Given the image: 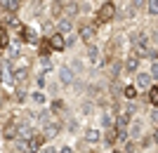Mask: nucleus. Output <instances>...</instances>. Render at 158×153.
Returning a JSON list of instances; mask_svg holds the SVG:
<instances>
[{
    "instance_id": "f257e3e1",
    "label": "nucleus",
    "mask_w": 158,
    "mask_h": 153,
    "mask_svg": "<svg viewBox=\"0 0 158 153\" xmlns=\"http://www.w3.org/2000/svg\"><path fill=\"white\" fill-rule=\"evenodd\" d=\"M130 45H132V54H137L139 59H142V57H146V54H149V50H151V45H149V35H146L144 31L132 33V35H130Z\"/></svg>"
},
{
    "instance_id": "f03ea898",
    "label": "nucleus",
    "mask_w": 158,
    "mask_h": 153,
    "mask_svg": "<svg viewBox=\"0 0 158 153\" xmlns=\"http://www.w3.org/2000/svg\"><path fill=\"white\" fill-rule=\"evenodd\" d=\"M40 132H43V137H45L47 141L54 139V137H59V134L64 132V118H57V115H52L47 123H43V125H40Z\"/></svg>"
},
{
    "instance_id": "7ed1b4c3",
    "label": "nucleus",
    "mask_w": 158,
    "mask_h": 153,
    "mask_svg": "<svg viewBox=\"0 0 158 153\" xmlns=\"http://www.w3.org/2000/svg\"><path fill=\"white\" fill-rule=\"evenodd\" d=\"M113 17H116V2L113 0H106V2H102L99 5V10L94 12V24H109V21H113Z\"/></svg>"
},
{
    "instance_id": "20e7f679",
    "label": "nucleus",
    "mask_w": 158,
    "mask_h": 153,
    "mask_svg": "<svg viewBox=\"0 0 158 153\" xmlns=\"http://www.w3.org/2000/svg\"><path fill=\"white\" fill-rule=\"evenodd\" d=\"M78 40H83L85 45H92L94 38H97V24H90V21H80L78 31H76Z\"/></svg>"
},
{
    "instance_id": "39448f33",
    "label": "nucleus",
    "mask_w": 158,
    "mask_h": 153,
    "mask_svg": "<svg viewBox=\"0 0 158 153\" xmlns=\"http://www.w3.org/2000/svg\"><path fill=\"white\" fill-rule=\"evenodd\" d=\"M57 75H59V85H61V87H71L73 83H76V78H78V75L73 73V68L69 66V64H61L59 71H57Z\"/></svg>"
},
{
    "instance_id": "423d86ee",
    "label": "nucleus",
    "mask_w": 158,
    "mask_h": 153,
    "mask_svg": "<svg viewBox=\"0 0 158 153\" xmlns=\"http://www.w3.org/2000/svg\"><path fill=\"white\" fill-rule=\"evenodd\" d=\"M139 66H142V59H139L137 54H127L125 59H123V73L125 75H137Z\"/></svg>"
},
{
    "instance_id": "0eeeda50",
    "label": "nucleus",
    "mask_w": 158,
    "mask_h": 153,
    "mask_svg": "<svg viewBox=\"0 0 158 153\" xmlns=\"http://www.w3.org/2000/svg\"><path fill=\"white\" fill-rule=\"evenodd\" d=\"M102 144H104L106 148H116L120 144V141H118V134H116V127L102 130Z\"/></svg>"
},
{
    "instance_id": "6e6552de",
    "label": "nucleus",
    "mask_w": 158,
    "mask_h": 153,
    "mask_svg": "<svg viewBox=\"0 0 158 153\" xmlns=\"http://www.w3.org/2000/svg\"><path fill=\"white\" fill-rule=\"evenodd\" d=\"M151 85H153V78L149 75V71H139V73L135 75V87H137V90L146 92V90H149Z\"/></svg>"
},
{
    "instance_id": "1a4fd4ad",
    "label": "nucleus",
    "mask_w": 158,
    "mask_h": 153,
    "mask_svg": "<svg viewBox=\"0 0 158 153\" xmlns=\"http://www.w3.org/2000/svg\"><path fill=\"white\" fill-rule=\"evenodd\" d=\"M47 45H50V50H52V52H64V50H66V38L54 31V33L47 38Z\"/></svg>"
},
{
    "instance_id": "9d476101",
    "label": "nucleus",
    "mask_w": 158,
    "mask_h": 153,
    "mask_svg": "<svg viewBox=\"0 0 158 153\" xmlns=\"http://www.w3.org/2000/svg\"><path fill=\"white\" fill-rule=\"evenodd\" d=\"M17 123H19V118H10L5 125H2V137H5V141L17 139Z\"/></svg>"
},
{
    "instance_id": "9b49d317",
    "label": "nucleus",
    "mask_w": 158,
    "mask_h": 153,
    "mask_svg": "<svg viewBox=\"0 0 158 153\" xmlns=\"http://www.w3.org/2000/svg\"><path fill=\"white\" fill-rule=\"evenodd\" d=\"M54 31H57L59 35H64V38H66V35H71L73 33V19H69V17H59Z\"/></svg>"
},
{
    "instance_id": "f8f14e48",
    "label": "nucleus",
    "mask_w": 158,
    "mask_h": 153,
    "mask_svg": "<svg viewBox=\"0 0 158 153\" xmlns=\"http://www.w3.org/2000/svg\"><path fill=\"white\" fill-rule=\"evenodd\" d=\"M99 141H102V130H97V127H87L85 132H83V144H87V146H90V144H99Z\"/></svg>"
},
{
    "instance_id": "ddd939ff",
    "label": "nucleus",
    "mask_w": 158,
    "mask_h": 153,
    "mask_svg": "<svg viewBox=\"0 0 158 153\" xmlns=\"http://www.w3.org/2000/svg\"><path fill=\"white\" fill-rule=\"evenodd\" d=\"M45 144H47V139L43 137V132L38 130V132H35L31 139H28V151H31V153H40V148L45 146Z\"/></svg>"
},
{
    "instance_id": "4468645a",
    "label": "nucleus",
    "mask_w": 158,
    "mask_h": 153,
    "mask_svg": "<svg viewBox=\"0 0 158 153\" xmlns=\"http://www.w3.org/2000/svg\"><path fill=\"white\" fill-rule=\"evenodd\" d=\"M127 134H130L132 141H137L142 134H144V120H132L130 123V130H127Z\"/></svg>"
},
{
    "instance_id": "2eb2a0df",
    "label": "nucleus",
    "mask_w": 158,
    "mask_h": 153,
    "mask_svg": "<svg viewBox=\"0 0 158 153\" xmlns=\"http://www.w3.org/2000/svg\"><path fill=\"white\" fill-rule=\"evenodd\" d=\"M64 2L66 0H50V5H47V12H50V17H64Z\"/></svg>"
},
{
    "instance_id": "dca6fc26",
    "label": "nucleus",
    "mask_w": 158,
    "mask_h": 153,
    "mask_svg": "<svg viewBox=\"0 0 158 153\" xmlns=\"http://www.w3.org/2000/svg\"><path fill=\"white\" fill-rule=\"evenodd\" d=\"M0 10L7 14H17L21 10V0H0Z\"/></svg>"
},
{
    "instance_id": "f3484780",
    "label": "nucleus",
    "mask_w": 158,
    "mask_h": 153,
    "mask_svg": "<svg viewBox=\"0 0 158 153\" xmlns=\"http://www.w3.org/2000/svg\"><path fill=\"white\" fill-rule=\"evenodd\" d=\"M80 12V5L76 2V0H66L64 2V17H69V19H76Z\"/></svg>"
},
{
    "instance_id": "a211bd4d",
    "label": "nucleus",
    "mask_w": 158,
    "mask_h": 153,
    "mask_svg": "<svg viewBox=\"0 0 158 153\" xmlns=\"http://www.w3.org/2000/svg\"><path fill=\"white\" fill-rule=\"evenodd\" d=\"M28 99H31L38 108H43L47 104V94L43 92V90H33V92H28Z\"/></svg>"
},
{
    "instance_id": "6ab92c4d",
    "label": "nucleus",
    "mask_w": 158,
    "mask_h": 153,
    "mask_svg": "<svg viewBox=\"0 0 158 153\" xmlns=\"http://www.w3.org/2000/svg\"><path fill=\"white\" fill-rule=\"evenodd\" d=\"M85 59H87V64H92V66H97L99 64V47L94 45H87V50H85Z\"/></svg>"
},
{
    "instance_id": "aec40b11",
    "label": "nucleus",
    "mask_w": 158,
    "mask_h": 153,
    "mask_svg": "<svg viewBox=\"0 0 158 153\" xmlns=\"http://www.w3.org/2000/svg\"><path fill=\"white\" fill-rule=\"evenodd\" d=\"M12 101L17 104V106L26 104V101H28V92H26V87H14V92H12Z\"/></svg>"
},
{
    "instance_id": "412c9836",
    "label": "nucleus",
    "mask_w": 158,
    "mask_h": 153,
    "mask_svg": "<svg viewBox=\"0 0 158 153\" xmlns=\"http://www.w3.org/2000/svg\"><path fill=\"white\" fill-rule=\"evenodd\" d=\"M151 146H153V137H151V132H144V134L137 139V151H146V148H151Z\"/></svg>"
},
{
    "instance_id": "4be33fe9",
    "label": "nucleus",
    "mask_w": 158,
    "mask_h": 153,
    "mask_svg": "<svg viewBox=\"0 0 158 153\" xmlns=\"http://www.w3.org/2000/svg\"><path fill=\"white\" fill-rule=\"evenodd\" d=\"M21 38H24V42L38 45V33H35L33 28H28V26H21Z\"/></svg>"
},
{
    "instance_id": "5701e85b",
    "label": "nucleus",
    "mask_w": 158,
    "mask_h": 153,
    "mask_svg": "<svg viewBox=\"0 0 158 153\" xmlns=\"http://www.w3.org/2000/svg\"><path fill=\"white\" fill-rule=\"evenodd\" d=\"M146 104L153 108H158V85H151L146 90Z\"/></svg>"
},
{
    "instance_id": "b1692460",
    "label": "nucleus",
    "mask_w": 158,
    "mask_h": 153,
    "mask_svg": "<svg viewBox=\"0 0 158 153\" xmlns=\"http://www.w3.org/2000/svg\"><path fill=\"white\" fill-rule=\"evenodd\" d=\"M139 90L135 85H123V99L125 101H137V97H139Z\"/></svg>"
},
{
    "instance_id": "393cba45",
    "label": "nucleus",
    "mask_w": 158,
    "mask_h": 153,
    "mask_svg": "<svg viewBox=\"0 0 158 153\" xmlns=\"http://www.w3.org/2000/svg\"><path fill=\"white\" fill-rule=\"evenodd\" d=\"M113 120H116V115H113L111 111H104V113H102V127H104V130L113 127Z\"/></svg>"
},
{
    "instance_id": "a878e982",
    "label": "nucleus",
    "mask_w": 158,
    "mask_h": 153,
    "mask_svg": "<svg viewBox=\"0 0 158 153\" xmlns=\"http://www.w3.org/2000/svg\"><path fill=\"white\" fill-rule=\"evenodd\" d=\"M146 14L149 17H158V0H146Z\"/></svg>"
},
{
    "instance_id": "bb28decb",
    "label": "nucleus",
    "mask_w": 158,
    "mask_h": 153,
    "mask_svg": "<svg viewBox=\"0 0 158 153\" xmlns=\"http://www.w3.org/2000/svg\"><path fill=\"white\" fill-rule=\"evenodd\" d=\"M64 130H66V132H78V120H76V118H69V120H66L64 118Z\"/></svg>"
},
{
    "instance_id": "cd10ccee",
    "label": "nucleus",
    "mask_w": 158,
    "mask_h": 153,
    "mask_svg": "<svg viewBox=\"0 0 158 153\" xmlns=\"http://www.w3.org/2000/svg\"><path fill=\"white\" fill-rule=\"evenodd\" d=\"M127 5H130L135 12H137V10H144V7H146V0H130Z\"/></svg>"
},
{
    "instance_id": "c85d7f7f",
    "label": "nucleus",
    "mask_w": 158,
    "mask_h": 153,
    "mask_svg": "<svg viewBox=\"0 0 158 153\" xmlns=\"http://www.w3.org/2000/svg\"><path fill=\"white\" fill-rule=\"evenodd\" d=\"M35 85H38L40 90H43V87L47 85V75H45V71H43V73H38V75H35Z\"/></svg>"
},
{
    "instance_id": "c756f323",
    "label": "nucleus",
    "mask_w": 158,
    "mask_h": 153,
    "mask_svg": "<svg viewBox=\"0 0 158 153\" xmlns=\"http://www.w3.org/2000/svg\"><path fill=\"white\" fill-rule=\"evenodd\" d=\"M31 2H33V5H31V12L33 14H40V12H43V0H31Z\"/></svg>"
},
{
    "instance_id": "7c9ffc66",
    "label": "nucleus",
    "mask_w": 158,
    "mask_h": 153,
    "mask_svg": "<svg viewBox=\"0 0 158 153\" xmlns=\"http://www.w3.org/2000/svg\"><path fill=\"white\" fill-rule=\"evenodd\" d=\"M149 75L153 80H158V61H151V66H149Z\"/></svg>"
},
{
    "instance_id": "2f4dec72",
    "label": "nucleus",
    "mask_w": 158,
    "mask_h": 153,
    "mask_svg": "<svg viewBox=\"0 0 158 153\" xmlns=\"http://www.w3.org/2000/svg\"><path fill=\"white\" fill-rule=\"evenodd\" d=\"M7 42H10V35L5 28H0V47H7Z\"/></svg>"
},
{
    "instance_id": "473e14b6",
    "label": "nucleus",
    "mask_w": 158,
    "mask_h": 153,
    "mask_svg": "<svg viewBox=\"0 0 158 153\" xmlns=\"http://www.w3.org/2000/svg\"><path fill=\"white\" fill-rule=\"evenodd\" d=\"M146 57H149V59H151V61H158V47H151Z\"/></svg>"
},
{
    "instance_id": "72a5a7b5",
    "label": "nucleus",
    "mask_w": 158,
    "mask_h": 153,
    "mask_svg": "<svg viewBox=\"0 0 158 153\" xmlns=\"http://www.w3.org/2000/svg\"><path fill=\"white\" fill-rule=\"evenodd\" d=\"M40 153H57V146H52V144H45V146L40 148Z\"/></svg>"
},
{
    "instance_id": "f704fd0d",
    "label": "nucleus",
    "mask_w": 158,
    "mask_h": 153,
    "mask_svg": "<svg viewBox=\"0 0 158 153\" xmlns=\"http://www.w3.org/2000/svg\"><path fill=\"white\" fill-rule=\"evenodd\" d=\"M57 153H76V148L66 144V146H59V148H57Z\"/></svg>"
},
{
    "instance_id": "c9c22d12",
    "label": "nucleus",
    "mask_w": 158,
    "mask_h": 153,
    "mask_svg": "<svg viewBox=\"0 0 158 153\" xmlns=\"http://www.w3.org/2000/svg\"><path fill=\"white\" fill-rule=\"evenodd\" d=\"M151 137H153V144L158 146V130H153V132H151Z\"/></svg>"
},
{
    "instance_id": "e433bc0d",
    "label": "nucleus",
    "mask_w": 158,
    "mask_h": 153,
    "mask_svg": "<svg viewBox=\"0 0 158 153\" xmlns=\"http://www.w3.org/2000/svg\"><path fill=\"white\" fill-rule=\"evenodd\" d=\"M111 153H123V148H118V146H116V148H111Z\"/></svg>"
},
{
    "instance_id": "4c0bfd02",
    "label": "nucleus",
    "mask_w": 158,
    "mask_h": 153,
    "mask_svg": "<svg viewBox=\"0 0 158 153\" xmlns=\"http://www.w3.org/2000/svg\"><path fill=\"white\" fill-rule=\"evenodd\" d=\"M153 42H156V47H158V31L153 33Z\"/></svg>"
},
{
    "instance_id": "58836bf2",
    "label": "nucleus",
    "mask_w": 158,
    "mask_h": 153,
    "mask_svg": "<svg viewBox=\"0 0 158 153\" xmlns=\"http://www.w3.org/2000/svg\"><path fill=\"white\" fill-rule=\"evenodd\" d=\"M87 153H99V151H94V148H90V151H87Z\"/></svg>"
},
{
    "instance_id": "ea45409f",
    "label": "nucleus",
    "mask_w": 158,
    "mask_h": 153,
    "mask_svg": "<svg viewBox=\"0 0 158 153\" xmlns=\"http://www.w3.org/2000/svg\"><path fill=\"white\" fill-rule=\"evenodd\" d=\"M7 153H17V151H14V148H12V151H7Z\"/></svg>"
},
{
    "instance_id": "a19ab883",
    "label": "nucleus",
    "mask_w": 158,
    "mask_h": 153,
    "mask_svg": "<svg viewBox=\"0 0 158 153\" xmlns=\"http://www.w3.org/2000/svg\"><path fill=\"white\" fill-rule=\"evenodd\" d=\"M156 130H158V120H156Z\"/></svg>"
}]
</instances>
